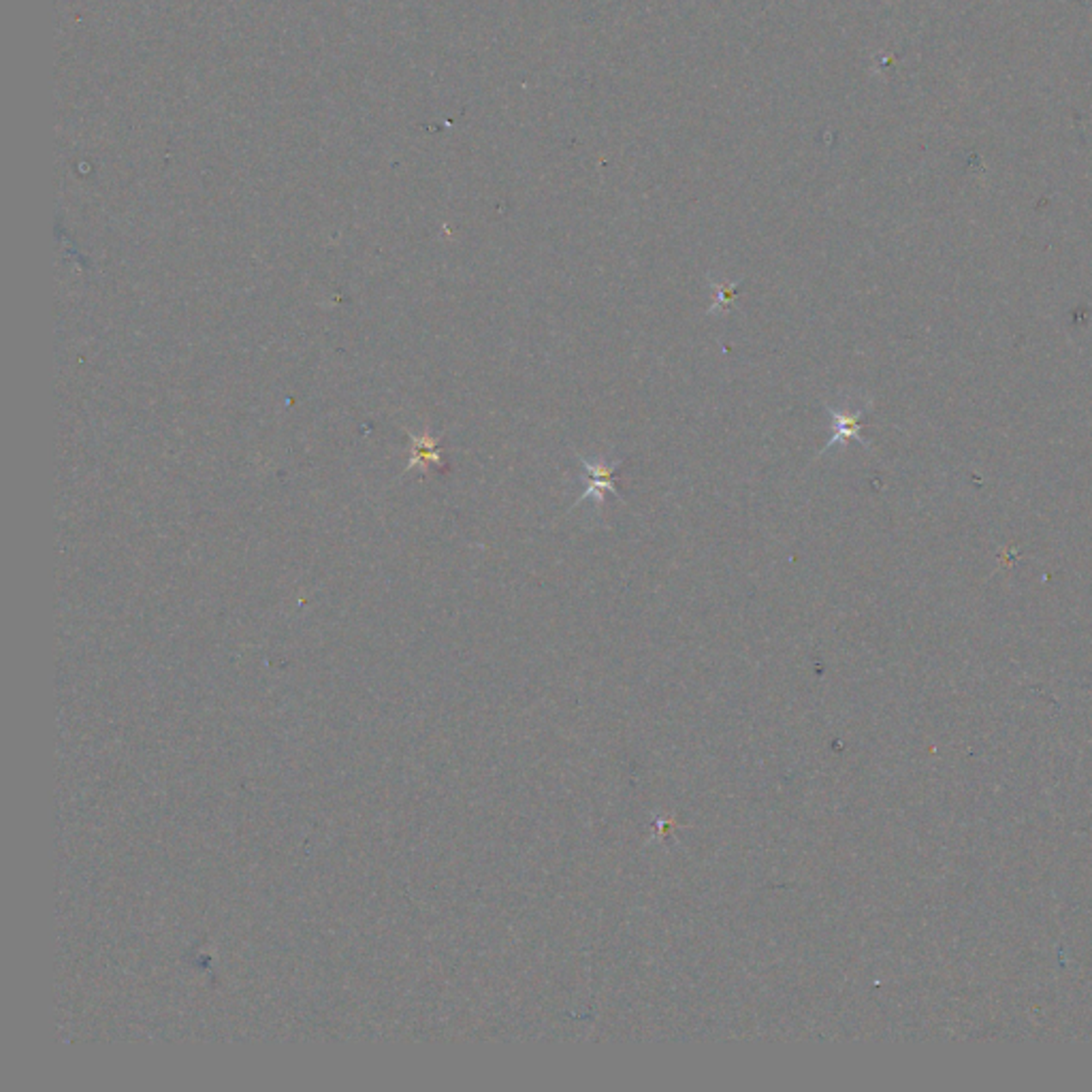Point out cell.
<instances>
[{
	"mask_svg": "<svg viewBox=\"0 0 1092 1092\" xmlns=\"http://www.w3.org/2000/svg\"><path fill=\"white\" fill-rule=\"evenodd\" d=\"M715 290V303L711 305V312H719V309H726L728 303H732L734 295H736V286H729V284H717L713 286Z\"/></svg>",
	"mask_w": 1092,
	"mask_h": 1092,
	"instance_id": "cell-3",
	"label": "cell"
},
{
	"mask_svg": "<svg viewBox=\"0 0 1092 1092\" xmlns=\"http://www.w3.org/2000/svg\"><path fill=\"white\" fill-rule=\"evenodd\" d=\"M869 408L870 404L862 406V408H856V410H850V408L837 410L834 406H826V412L833 417V436L828 437V442H826L820 454H826L828 453V448H833V446L847 444L850 440L860 442V444H864L866 448H869L870 444L864 440V437H862L860 433V421Z\"/></svg>",
	"mask_w": 1092,
	"mask_h": 1092,
	"instance_id": "cell-2",
	"label": "cell"
},
{
	"mask_svg": "<svg viewBox=\"0 0 1092 1092\" xmlns=\"http://www.w3.org/2000/svg\"><path fill=\"white\" fill-rule=\"evenodd\" d=\"M578 461H581L583 467L581 485L585 486V491H583V495L577 499L574 506H581L587 499H594L595 510L600 512L604 508V502H607V493H613L614 497L623 499V495L614 486V474L621 467V459H614V461H589L587 457L578 454Z\"/></svg>",
	"mask_w": 1092,
	"mask_h": 1092,
	"instance_id": "cell-1",
	"label": "cell"
}]
</instances>
